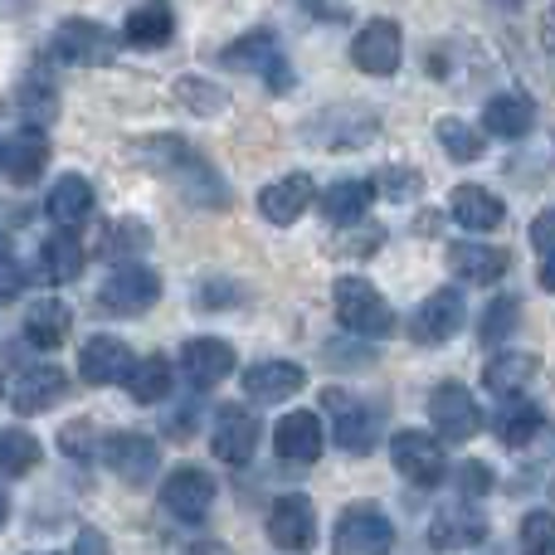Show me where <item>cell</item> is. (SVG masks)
Instances as JSON below:
<instances>
[{"label": "cell", "instance_id": "1", "mask_svg": "<svg viewBox=\"0 0 555 555\" xmlns=\"http://www.w3.org/2000/svg\"><path fill=\"white\" fill-rule=\"evenodd\" d=\"M332 307H336V322H341L346 332H356V336H385L395 326L390 302L375 293V283H365V278H356V273L336 278Z\"/></svg>", "mask_w": 555, "mask_h": 555}, {"label": "cell", "instance_id": "2", "mask_svg": "<svg viewBox=\"0 0 555 555\" xmlns=\"http://www.w3.org/2000/svg\"><path fill=\"white\" fill-rule=\"evenodd\" d=\"M395 546V527L375 502H356L336 517L332 531V555H390Z\"/></svg>", "mask_w": 555, "mask_h": 555}, {"label": "cell", "instance_id": "3", "mask_svg": "<svg viewBox=\"0 0 555 555\" xmlns=\"http://www.w3.org/2000/svg\"><path fill=\"white\" fill-rule=\"evenodd\" d=\"M156 297H162V278L142 263H117L98 287V307L113 317H142L146 307H156Z\"/></svg>", "mask_w": 555, "mask_h": 555}, {"label": "cell", "instance_id": "4", "mask_svg": "<svg viewBox=\"0 0 555 555\" xmlns=\"http://www.w3.org/2000/svg\"><path fill=\"white\" fill-rule=\"evenodd\" d=\"M220 64L224 68H240V74H263L273 93H287V83H293L287 59H283V49H278L273 29H254V35L234 39L230 49H220Z\"/></svg>", "mask_w": 555, "mask_h": 555}, {"label": "cell", "instance_id": "5", "mask_svg": "<svg viewBox=\"0 0 555 555\" xmlns=\"http://www.w3.org/2000/svg\"><path fill=\"white\" fill-rule=\"evenodd\" d=\"M390 459L400 468V478H410L414 488H439L443 473H449V459H443L439 439L424 429H400L390 439Z\"/></svg>", "mask_w": 555, "mask_h": 555}, {"label": "cell", "instance_id": "6", "mask_svg": "<svg viewBox=\"0 0 555 555\" xmlns=\"http://www.w3.org/2000/svg\"><path fill=\"white\" fill-rule=\"evenodd\" d=\"M49 49H54L59 64H78V68H93V64H107V59L117 54V39L113 29H103L98 20H64V25L54 29V39H49Z\"/></svg>", "mask_w": 555, "mask_h": 555}, {"label": "cell", "instance_id": "7", "mask_svg": "<svg viewBox=\"0 0 555 555\" xmlns=\"http://www.w3.org/2000/svg\"><path fill=\"white\" fill-rule=\"evenodd\" d=\"M429 420H434V429H439V439H449V443H468L473 434L482 429L478 400H473V390L459 380L439 385V390L429 395Z\"/></svg>", "mask_w": 555, "mask_h": 555}, {"label": "cell", "instance_id": "8", "mask_svg": "<svg viewBox=\"0 0 555 555\" xmlns=\"http://www.w3.org/2000/svg\"><path fill=\"white\" fill-rule=\"evenodd\" d=\"M322 404L332 410V429H336V443H341L346 453H365L375 443V434H380V414L371 410L365 400H356L351 390H326Z\"/></svg>", "mask_w": 555, "mask_h": 555}, {"label": "cell", "instance_id": "9", "mask_svg": "<svg viewBox=\"0 0 555 555\" xmlns=\"http://www.w3.org/2000/svg\"><path fill=\"white\" fill-rule=\"evenodd\" d=\"M162 507L185 527H201L215 507V478L205 468H176L162 482Z\"/></svg>", "mask_w": 555, "mask_h": 555}, {"label": "cell", "instance_id": "10", "mask_svg": "<svg viewBox=\"0 0 555 555\" xmlns=\"http://www.w3.org/2000/svg\"><path fill=\"white\" fill-rule=\"evenodd\" d=\"M98 453H103V463L117 473V478L127 482V488H142V482L156 478V468H162V453H156L152 439H142V434H107L103 443H98Z\"/></svg>", "mask_w": 555, "mask_h": 555}, {"label": "cell", "instance_id": "11", "mask_svg": "<svg viewBox=\"0 0 555 555\" xmlns=\"http://www.w3.org/2000/svg\"><path fill=\"white\" fill-rule=\"evenodd\" d=\"M404 59V35L395 20H371L361 35L351 39V64L361 74H375V78H390Z\"/></svg>", "mask_w": 555, "mask_h": 555}, {"label": "cell", "instance_id": "12", "mask_svg": "<svg viewBox=\"0 0 555 555\" xmlns=\"http://www.w3.org/2000/svg\"><path fill=\"white\" fill-rule=\"evenodd\" d=\"M488 541V521H482V512L473 507V502H449V507L434 512L429 521V546L453 555V551H473Z\"/></svg>", "mask_w": 555, "mask_h": 555}, {"label": "cell", "instance_id": "13", "mask_svg": "<svg viewBox=\"0 0 555 555\" xmlns=\"http://www.w3.org/2000/svg\"><path fill=\"white\" fill-rule=\"evenodd\" d=\"M269 541L278 551H312L317 541V507L307 498H297V492H287V498H278L269 507Z\"/></svg>", "mask_w": 555, "mask_h": 555}, {"label": "cell", "instance_id": "14", "mask_svg": "<svg viewBox=\"0 0 555 555\" xmlns=\"http://www.w3.org/2000/svg\"><path fill=\"white\" fill-rule=\"evenodd\" d=\"M463 297L453 293V287H439V293H429L420 307H414V317H410V336L420 346H439V341H449L453 332L463 326Z\"/></svg>", "mask_w": 555, "mask_h": 555}, {"label": "cell", "instance_id": "15", "mask_svg": "<svg viewBox=\"0 0 555 555\" xmlns=\"http://www.w3.org/2000/svg\"><path fill=\"white\" fill-rule=\"evenodd\" d=\"M375 132H380V117H371L365 107H332V113L307 122V137L317 146H361Z\"/></svg>", "mask_w": 555, "mask_h": 555}, {"label": "cell", "instance_id": "16", "mask_svg": "<svg viewBox=\"0 0 555 555\" xmlns=\"http://www.w3.org/2000/svg\"><path fill=\"white\" fill-rule=\"evenodd\" d=\"M181 371L195 390H210L224 375H234V346L220 341V336H195V341L181 346Z\"/></svg>", "mask_w": 555, "mask_h": 555}, {"label": "cell", "instance_id": "17", "mask_svg": "<svg viewBox=\"0 0 555 555\" xmlns=\"http://www.w3.org/2000/svg\"><path fill=\"white\" fill-rule=\"evenodd\" d=\"M210 443L224 463H249V453L259 449V420H254L244 404H220V410H215Z\"/></svg>", "mask_w": 555, "mask_h": 555}, {"label": "cell", "instance_id": "18", "mask_svg": "<svg viewBox=\"0 0 555 555\" xmlns=\"http://www.w3.org/2000/svg\"><path fill=\"white\" fill-rule=\"evenodd\" d=\"M132 351H127L117 336H93V341L78 351V375H83L88 385H127V375H132Z\"/></svg>", "mask_w": 555, "mask_h": 555}, {"label": "cell", "instance_id": "19", "mask_svg": "<svg viewBox=\"0 0 555 555\" xmlns=\"http://www.w3.org/2000/svg\"><path fill=\"white\" fill-rule=\"evenodd\" d=\"M0 166L15 185H29L44 176L49 166V142H44V127H20L10 142H0Z\"/></svg>", "mask_w": 555, "mask_h": 555}, {"label": "cell", "instance_id": "20", "mask_svg": "<svg viewBox=\"0 0 555 555\" xmlns=\"http://www.w3.org/2000/svg\"><path fill=\"white\" fill-rule=\"evenodd\" d=\"M307 385V371L293 361H259L244 371V395H249L254 404H278L287 400V395H297Z\"/></svg>", "mask_w": 555, "mask_h": 555}, {"label": "cell", "instance_id": "21", "mask_svg": "<svg viewBox=\"0 0 555 555\" xmlns=\"http://www.w3.org/2000/svg\"><path fill=\"white\" fill-rule=\"evenodd\" d=\"M273 449L283 463H317L322 459V420L312 410L283 414V424L273 434Z\"/></svg>", "mask_w": 555, "mask_h": 555}, {"label": "cell", "instance_id": "22", "mask_svg": "<svg viewBox=\"0 0 555 555\" xmlns=\"http://www.w3.org/2000/svg\"><path fill=\"white\" fill-rule=\"evenodd\" d=\"M312 201H317L312 176L297 171V176H283V181L263 185V191H259V215H263V220H273V224H293Z\"/></svg>", "mask_w": 555, "mask_h": 555}, {"label": "cell", "instance_id": "23", "mask_svg": "<svg viewBox=\"0 0 555 555\" xmlns=\"http://www.w3.org/2000/svg\"><path fill=\"white\" fill-rule=\"evenodd\" d=\"M10 107L25 117V127H49L59 117V88H54V78H49V68H29V74L15 83Z\"/></svg>", "mask_w": 555, "mask_h": 555}, {"label": "cell", "instance_id": "24", "mask_svg": "<svg viewBox=\"0 0 555 555\" xmlns=\"http://www.w3.org/2000/svg\"><path fill=\"white\" fill-rule=\"evenodd\" d=\"M64 390H68L64 371H54V365H35V371L15 375V385H10V404H15L20 414H44L64 400Z\"/></svg>", "mask_w": 555, "mask_h": 555}, {"label": "cell", "instance_id": "25", "mask_svg": "<svg viewBox=\"0 0 555 555\" xmlns=\"http://www.w3.org/2000/svg\"><path fill=\"white\" fill-rule=\"evenodd\" d=\"M537 371H541V356H531V351H502V356H492V365L482 371V385H488V395L517 400L521 390H531Z\"/></svg>", "mask_w": 555, "mask_h": 555}, {"label": "cell", "instance_id": "26", "mask_svg": "<svg viewBox=\"0 0 555 555\" xmlns=\"http://www.w3.org/2000/svg\"><path fill=\"white\" fill-rule=\"evenodd\" d=\"M449 210L463 230H498V224L507 220V205L492 191H482V185H459V191L449 195Z\"/></svg>", "mask_w": 555, "mask_h": 555}, {"label": "cell", "instance_id": "27", "mask_svg": "<svg viewBox=\"0 0 555 555\" xmlns=\"http://www.w3.org/2000/svg\"><path fill=\"white\" fill-rule=\"evenodd\" d=\"M78 273H83V244L74 240V230L59 224V234L39 244V278L44 283H74Z\"/></svg>", "mask_w": 555, "mask_h": 555}, {"label": "cell", "instance_id": "28", "mask_svg": "<svg viewBox=\"0 0 555 555\" xmlns=\"http://www.w3.org/2000/svg\"><path fill=\"white\" fill-rule=\"evenodd\" d=\"M68 326H74L68 307L59 302V297H39V302H29V312H25V341L39 346V351H54V346H64Z\"/></svg>", "mask_w": 555, "mask_h": 555}, {"label": "cell", "instance_id": "29", "mask_svg": "<svg viewBox=\"0 0 555 555\" xmlns=\"http://www.w3.org/2000/svg\"><path fill=\"white\" fill-rule=\"evenodd\" d=\"M449 269L463 278V283H498L502 273H507V254L502 249H488V244H453L449 249Z\"/></svg>", "mask_w": 555, "mask_h": 555}, {"label": "cell", "instance_id": "30", "mask_svg": "<svg viewBox=\"0 0 555 555\" xmlns=\"http://www.w3.org/2000/svg\"><path fill=\"white\" fill-rule=\"evenodd\" d=\"M531 122H537V107H531V98L521 93H498L488 107H482V127H488L492 137H527Z\"/></svg>", "mask_w": 555, "mask_h": 555}, {"label": "cell", "instance_id": "31", "mask_svg": "<svg viewBox=\"0 0 555 555\" xmlns=\"http://www.w3.org/2000/svg\"><path fill=\"white\" fill-rule=\"evenodd\" d=\"M44 210H49V220H54V224L74 230L78 220H88V215H93V185H88L83 176H64V181H54Z\"/></svg>", "mask_w": 555, "mask_h": 555}, {"label": "cell", "instance_id": "32", "mask_svg": "<svg viewBox=\"0 0 555 555\" xmlns=\"http://www.w3.org/2000/svg\"><path fill=\"white\" fill-rule=\"evenodd\" d=\"M371 201H375V185L371 181H336L332 191L322 195V215L332 224H356V220H365Z\"/></svg>", "mask_w": 555, "mask_h": 555}, {"label": "cell", "instance_id": "33", "mask_svg": "<svg viewBox=\"0 0 555 555\" xmlns=\"http://www.w3.org/2000/svg\"><path fill=\"white\" fill-rule=\"evenodd\" d=\"M171 35H176V20H171V10H166V5L132 10V15H127V25H122V39L132 49H162Z\"/></svg>", "mask_w": 555, "mask_h": 555}, {"label": "cell", "instance_id": "34", "mask_svg": "<svg viewBox=\"0 0 555 555\" xmlns=\"http://www.w3.org/2000/svg\"><path fill=\"white\" fill-rule=\"evenodd\" d=\"M127 395H132L137 404H156L171 395V361L166 356H146V361L132 365V375H127Z\"/></svg>", "mask_w": 555, "mask_h": 555}, {"label": "cell", "instance_id": "35", "mask_svg": "<svg viewBox=\"0 0 555 555\" xmlns=\"http://www.w3.org/2000/svg\"><path fill=\"white\" fill-rule=\"evenodd\" d=\"M537 429H541V410L527 400H512L507 410L498 414V439L507 443V449H527V443L537 439Z\"/></svg>", "mask_w": 555, "mask_h": 555}, {"label": "cell", "instance_id": "36", "mask_svg": "<svg viewBox=\"0 0 555 555\" xmlns=\"http://www.w3.org/2000/svg\"><path fill=\"white\" fill-rule=\"evenodd\" d=\"M39 463V439L25 429H0V473L5 478H25Z\"/></svg>", "mask_w": 555, "mask_h": 555}, {"label": "cell", "instance_id": "37", "mask_svg": "<svg viewBox=\"0 0 555 555\" xmlns=\"http://www.w3.org/2000/svg\"><path fill=\"white\" fill-rule=\"evenodd\" d=\"M439 146L453 156V162H478L482 156V132L478 127H468L463 117H439Z\"/></svg>", "mask_w": 555, "mask_h": 555}, {"label": "cell", "instance_id": "38", "mask_svg": "<svg viewBox=\"0 0 555 555\" xmlns=\"http://www.w3.org/2000/svg\"><path fill=\"white\" fill-rule=\"evenodd\" d=\"M176 98H181L191 113H201V117H215V113L230 107V93L215 88V83H205V78H181V83H176Z\"/></svg>", "mask_w": 555, "mask_h": 555}, {"label": "cell", "instance_id": "39", "mask_svg": "<svg viewBox=\"0 0 555 555\" xmlns=\"http://www.w3.org/2000/svg\"><path fill=\"white\" fill-rule=\"evenodd\" d=\"M517 322H521V302H517V297H492L488 317H482V341L502 346L512 332H517Z\"/></svg>", "mask_w": 555, "mask_h": 555}, {"label": "cell", "instance_id": "40", "mask_svg": "<svg viewBox=\"0 0 555 555\" xmlns=\"http://www.w3.org/2000/svg\"><path fill=\"white\" fill-rule=\"evenodd\" d=\"M521 555H555V517L551 512H527V521H521Z\"/></svg>", "mask_w": 555, "mask_h": 555}, {"label": "cell", "instance_id": "41", "mask_svg": "<svg viewBox=\"0 0 555 555\" xmlns=\"http://www.w3.org/2000/svg\"><path fill=\"white\" fill-rule=\"evenodd\" d=\"M375 191L390 195V201H414V195L424 191V181H420V171H410V166H385Z\"/></svg>", "mask_w": 555, "mask_h": 555}, {"label": "cell", "instance_id": "42", "mask_svg": "<svg viewBox=\"0 0 555 555\" xmlns=\"http://www.w3.org/2000/svg\"><path fill=\"white\" fill-rule=\"evenodd\" d=\"M146 244H152V234H146L142 224H132V220L117 224V230L107 234V254H117V259H127V254H142Z\"/></svg>", "mask_w": 555, "mask_h": 555}, {"label": "cell", "instance_id": "43", "mask_svg": "<svg viewBox=\"0 0 555 555\" xmlns=\"http://www.w3.org/2000/svg\"><path fill=\"white\" fill-rule=\"evenodd\" d=\"M453 478H459V488L468 492V498H488V492H492V473L482 468V463H459V468H453Z\"/></svg>", "mask_w": 555, "mask_h": 555}, {"label": "cell", "instance_id": "44", "mask_svg": "<svg viewBox=\"0 0 555 555\" xmlns=\"http://www.w3.org/2000/svg\"><path fill=\"white\" fill-rule=\"evenodd\" d=\"M531 244H537L541 254H555V210H546V215H537V220H531Z\"/></svg>", "mask_w": 555, "mask_h": 555}, {"label": "cell", "instance_id": "45", "mask_svg": "<svg viewBox=\"0 0 555 555\" xmlns=\"http://www.w3.org/2000/svg\"><path fill=\"white\" fill-rule=\"evenodd\" d=\"M20 287H25V273H20L15 259L0 263V302H10V297H20Z\"/></svg>", "mask_w": 555, "mask_h": 555}, {"label": "cell", "instance_id": "46", "mask_svg": "<svg viewBox=\"0 0 555 555\" xmlns=\"http://www.w3.org/2000/svg\"><path fill=\"white\" fill-rule=\"evenodd\" d=\"M74 555H113V546H107L103 531L83 527V531H78V546H74Z\"/></svg>", "mask_w": 555, "mask_h": 555}, {"label": "cell", "instance_id": "47", "mask_svg": "<svg viewBox=\"0 0 555 555\" xmlns=\"http://www.w3.org/2000/svg\"><path fill=\"white\" fill-rule=\"evenodd\" d=\"M166 434H171V439H191V434H195V410H191V404H185V410H176V414H166Z\"/></svg>", "mask_w": 555, "mask_h": 555}, {"label": "cell", "instance_id": "48", "mask_svg": "<svg viewBox=\"0 0 555 555\" xmlns=\"http://www.w3.org/2000/svg\"><path fill=\"white\" fill-rule=\"evenodd\" d=\"M541 287L555 293V254H546V263H541Z\"/></svg>", "mask_w": 555, "mask_h": 555}, {"label": "cell", "instance_id": "49", "mask_svg": "<svg viewBox=\"0 0 555 555\" xmlns=\"http://www.w3.org/2000/svg\"><path fill=\"white\" fill-rule=\"evenodd\" d=\"M185 555H230V551H220V546H191Z\"/></svg>", "mask_w": 555, "mask_h": 555}, {"label": "cell", "instance_id": "50", "mask_svg": "<svg viewBox=\"0 0 555 555\" xmlns=\"http://www.w3.org/2000/svg\"><path fill=\"white\" fill-rule=\"evenodd\" d=\"M546 44H555V5L546 10Z\"/></svg>", "mask_w": 555, "mask_h": 555}, {"label": "cell", "instance_id": "51", "mask_svg": "<svg viewBox=\"0 0 555 555\" xmlns=\"http://www.w3.org/2000/svg\"><path fill=\"white\" fill-rule=\"evenodd\" d=\"M10 521V498H5V488H0V527Z\"/></svg>", "mask_w": 555, "mask_h": 555}, {"label": "cell", "instance_id": "52", "mask_svg": "<svg viewBox=\"0 0 555 555\" xmlns=\"http://www.w3.org/2000/svg\"><path fill=\"white\" fill-rule=\"evenodd\" d=\"M5 259H10V234L0 230V263H5Z\"/></svg>", "mask_w": 555, "mask_h": 555}, {"label": "cell", "instance_id": "53", "mask_svg": "<svg viewBox=\"0 0 555 555\" xmlns=\"http://www.w3.org/2000/svg\"><path fill=\"white\" fill-rule=\"evenodd\" d=\"M498 5H507V10H517V5H521V0H498Z\"/></svg>", "mask_w": 555, "mask_h": 555}, {"label": "cell", "instance_id": "54", "mask_svg": "<svg viewBox=\"0 0 555 555\" xmlns=\"http://www.w3.org/2000/svg\"><path fill=\"white\" fill-rule=\"evenodd\" d=\"M0 395H5V385H0Z\"/></svg>", "mask_w": 555, "mask_h": 555}]
</instances>
